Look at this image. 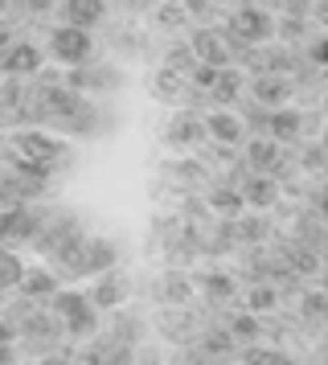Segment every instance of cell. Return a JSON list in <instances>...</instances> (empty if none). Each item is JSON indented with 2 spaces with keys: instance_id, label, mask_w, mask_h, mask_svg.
I'll return each instance as SVG.
<instances>
[{
  "instance_id": "obj_1",
  "label": "cell",
  "mask_w": 328,
  "mask_h": 365,
  "mask_svg": "<svg viewBox=\"0 0 328 365\" xmlns=\"http://www.w3.org/2000/svg\"><path fill=\"white\" fill-rule=\"evenodd\" d=\"M49 312L58 316V324H62L70 336H86V332L98 329V308L86 299V292H53L49 296Z\"/></svg>"
},
{
  "instance_id": "obj_2",
  "label": "cell",
  "mask_w": 328,
  "mask_h": 365,
  "mask_svg": "<svg viewBox=\"0 0 328 365\" xmlns=\"http://www.w3.org/2000/svg\"><path fill=\"white\" fill-rule=\"evenodd\" d=\"M82 238V226H78V217L74 214H62V217H53V222H46L41 230L33 234V250L41 255V259H49V263H62L70 250L78 247Z\"/></svg>"
},
{
  "instance_id": "obj_3",
  "label": "cell",
  "mask_w": 328,
  "mask_h": 365,
  "mask_svg": "<svg viewBox=\"0 0 328 365\" xmlns=\"http://www.w3.org/2000/svg\"><path fill=\"white\" fill-rule=\"evenodd\" d=\"M49 53L62 66H86L91 53H95V37L86 34V29H74V25H58L49 34Z\"/></svg>"
},
{
  "instance_id": "obj_4",
  "label": "cell",
  "mask_w": 328,
  "mask_h": 365,
  "mask_svg": "<svg viewBox=\"0 0 328 365\" xmlns=\"http://www.w3.org/2000/svg\"><path fill=\"white\" fill-rule=\"evenodd\" d=\"M128 292H131V279L119 271V267H107V271H98L95 275V287L86 292V299L95 304L98 312H107V308H119Z\"/></svg>"
},
{
  "instance_id": "obj_5",
  "label": "cell",
  "mask_w": 328,
  "mask_h": 365,
  "mask_svg": "<svg viewBox=\"0 0 328 365\" xmlns=\"http://www.w3.org/2000/svg\"><path fill=\"white\" fill-rule=\"evenodd\" d=\"M271 34H275V21L267 17V13H259V9H238V13L230 17V37H238L246 46H259V41H267Z\"/></svg>"
},
{
  "instance_id": "obj_6",
  "label": "cell",
  "mask_w": 328,
  "mask_h": 365,
  "mask_svg": "<svg viewBox=\"0 0 328 365\" xmlns=\"http://www.w3.org/2000/svg\"><path fill=\"white\" fill-rule=\"evenodd\" d=\"M58 25H74V29H95L107 17V0H58Z\"/></svg>"
},
{
  "instance_id": "obj_7",
  "label": "cell",
  "mask_w": 328,
  "mask_h": 365,
  "mask_svg": "<svg viewBox=\"0 0 328 365\" xmlns=\"http://www.w3.org/2000/svg\"><path fill=\"white\" fill-rule=\"evenodd\" d=\"M189 46H193V58L201 62V66H213V70H226V66H230V50H226V41L213 34V29H193Z\"/></svg>"
},
{
  "instance_id": "obj_8",
  "label": "cell",
  "mask_w": 328,
  "mask_h": 365,
  "mask_svg": "<svg viewBox=\"0 0 328 365\" xmlns=\"http://www.w3.org/2000/svg\"><path fill=\"white\" fill-rule=\"evenodd\" d=\"M0 70H4V74H13V78L37 74V70H41V50L29 46V41H13L9 50L0 53Z\"/></svg>"
},
{
  "instance_id": "obj_9",
  "label": "cell",
  "mask_w": 328,
  "mask_h": 365,
  "mask_svg": "<svg viewBox=\"0 0 328 365\" xmlns=\"http://www.w3.org/2000/svg\"><path fill=\"white\" fill-rule=\"evenodd\" d=\"M201 123H205V135L217 140V144H226V148H234V144L246 140V123L234 115V111H210Z\"/></svg>"
},
{
  "instance_id": "obj_10",
  "label": "cell",
  "mask_w": 328,
  "mask_h": 365,
  "mask_svg": "<svg viewBox=\"0 0 328 365\" xmlns=\"http://www.w3.org/2000/svg\"><path fill=\"white\" fill-rule=\"evenodd\" d=\"M205 140V123L193 115V111H180L173 123H168V132H164V144L168 148H197Z\"/></svg>"
},
{
  "instance_id": "obj_11",
  "label": "cell",
  "mask_w": 328,
  "mask_h": 365,
  "mask_svg": "<svg viewBox=\"0 0 328 365\" xmlns=\"http://www.w3.org/2000/svg\"><path fill=\"white\" fill-rule=\"evenodd\" d=\"M238 197H242L246 210H271L275 197H279V181L271 173H255V177L238 189Z\"/></svg>"
},
{
  "instance_id": "obj_12",
  "label": "cell",
  "mask_w": 328,
  "mask_h": 365,
  "mask_svg": "<svg viewBox=\"0 0 328 365\" xmlns=\"http://www.w3.org/2000/svg\"><path fill=\"white\" fill-rule=\"evenodd\" d=\"M58 287H62V279H58L49 267H37V263L25 267V271H21V283H16V292H21V296H29V299L53 296Z\"/></svg>"
},
{
  "instance_id": "obj_13",
  "label": "cell",
  "mask_w": 328,
  "mask_h": 365,
  "mask_svg": "<svg viewBox=\"0 0 328 365\" xmlns=\"http://www.w3.org/2000/svg\"><path fill=\"white\" fill-rule=\"evenodd\" d=\"M226 332H230V341H234V345H255V341L262 336V320L242 308V312H230L226 316Z\"/></svg>"
},
{
  "instance_id": "obj_14",
  "label": "cell",
  "mask_w": 328,
  "mask_h": 365,
  "mask_svg": "<svg viewBox=\"0 0 328 365\" xmlns=\"http://www.w3.org/2000/svg\"><path fill=\"white\" fill-rule=\"evenodd\" d=\"M299 128H304L299 111H283V107H275L271 115L262 119V132H271V140H275V144H283V140H295V135H299Z\"/></svg>"
},
{
  "instance_id": "obj_15",
  "label": "cell",
  "mask_w": 328,
  "mask_h": 365,
  "mask_svg": "<svg viewBox=\"0 0 328 365\" xmlns=\"http://www.w3.org/2000/svg\"><path fill=\"white\" fill-rule=\"evenodd\" d=\"M279 156H283V152H279V144L271 140V135H255V140L246 144V160H250V173H271Z\"/></svg>"
},
{
  "instance_id": "obj_16",
  "label": "cell",
  "mask_w": 328,
  "mask_h": 365,
  "mask_svg": "<svg viewBox=\"0 0 328 365\" xmlns=\"http://www.w3.org/2000/svg\"><path fill=\"white\" fill-rule=\"evenodd\" d=\"M250 91H255V103H262V107H283L292 99V83L287 78H259Z\"/></svg>"
},
{
  "instance_id": "obj_17",
  "label": "cell",
  "mask_w": 328,
  "mask_h": 365,
  "mask_svg": "<svg viewBox=\"0 0 328 365\" xmlns=\"http://www.w3.org/2000/svg\"><path fill=\"white\" fill-rule=\"evenodd\" d=\"M242 308H246V312H255V316H267V312H275V308H279V292L271 287V283H255V287L246 292Z\"/></svg>"
},
{
  "instance_id": "obj_18",
  "label": "cell",
  "mask_w": 328,
  "mask_h": 365,
  "mask_svg": "<svg viewBox=\"0 0 328 365\" xmlns=\"http://www.w3.org/2000/svg\"><path fill=\"white\" fill-rule=\"evenodd\" d=\"M189 296H193V283L185 279V275H164L160 283H156V299H164V304H189Z\"/></svg>"
},
{
  "instance_id": "obj_19",
  "label": "cell",
  "mask_w": 328,
  "mask_h": 365,
  "mask_svg": "<svg viewBox=\"0 0 328 365\" xmlns=\"http://www.w3.org/2000/svg\"><path fill=\"white\" fill-rule=\"evenodd\" d=\"M74 86H95V91H111V86H119V70L103 66V70H82L74 66V78H70Z\"/></svg>"
},
{
  "instance_id": "obj_20",
  "label": "cell",
  "mask_w": 328,
  "mask_h": 365,
  "mask_svg": "<svg viewBox=\"0 0 328 365\" xmlns=\"http://www.w3.org/2000/svg\"><path fill=\"white\" fill-rule=\"evenodd\" d=\"M238 91H242V74L238 70H217V78H213V86H210V95L217 103H234L238 99Z\"/></svg>"
},
{
  "instance_id": "obj_21",
  "label": "cell",
  "mask_w": 328,
  "mask_h": 365,
  "mask_svg": "<svg viewBox=\"0 0 328 365\" xmlns=\"http://www.w3.org/2000/svg\"><path fill=\"white\" fill-rule=\"evenodd\" d=\"M21 271H25V263H21L9 247H0V292H4V296H9V292H16Z\"/></svg>"
},
{
  "instance_id": "obj_22",
  "label": "cell",
  "mask_w": 328,
  "mask_h": 365,
  "mask_svg": "<svg viewBox=\"0 0 328 365\" xmlns=\"http://www.w3.org/2000/svg\"><path fill=\"white\" fill-rule=\"evenodd\" d=\"M234 349V341H230L226 329H210L205 336H201V353H210V357H222V353H230Z\"/></svg>"
},
{
  "instance_id": "obj_23",
  "label": "cell",
  "mask_w": 328,
  "mask_h": 365,
  "mask_svg": "<svg viewBox=\"0 0 328 365\" xmlns=\"http://www.w3.org/2000/svg\"><path fill=\"white\" fill-rule=\"evenodd\" d=\"M210 205H213V210H222V214H230V217H238L246 210L242 197H238V189H217V193L210 197Z\"/></svg>"
},
{
  "instance_id": "obj_24",
  "label": "cell",
  "mask_w": 328,
  "mask_h": 365,
  "mask_svg": "<svg viewBox=\"0 0 328 365\" xmlns=\"http://www.w3.org/2000/svg\"><path fill=\"white\" fill-rule=\"evenodd\" d=\"M304 316H308L312 324H320V320H324V292H316V287L304 292Z\"/></svg>"
},
{
  "instance_id": "obj_25",
  "label": "cell",
  "mask_w": 328,
  "mask_h": 365,
  "mask_svg": "<svg viewBox=\"0 0 328 365\" xmlns=\"http://www.w3.org/2000/svg\"><path fill=\"white\" fill-rule=\"evenodd\" d=\"M205 296H210L213 304H222V299L234 296V283L222 279V275H210V279H205Z\"/></svg>"
},
{
  "instance_id": "obj_26",
  "label": "cell",
  "mask_w": 328,
  "mask_h": 365,
  "mask_svg": "<svg viewBox=\"0 0 328 365\" xmlns=\"http://www.w3.org/2000/svg\"><path fill=\"white\" fill-rule=\"evenodd\" d=\"M246 365H292L283 353H275V349H250L246 353Z\"/></svg>"
},
{
  "instance_id": "obj_27",
  "label": "cell",
  "mask_w": 328,
  "mask_h": 365,
  "mask_svg": "<svg viewBox=\"0 0 328 365\" xmlns=\"http://www.w3.org/2000/svg\"><path fill=\"white\" fill-rule=\"evenodd\" d=\"M16 341V324L13 320H0V345H13Z\"/></svg>"
},
{
  "instance_id": "obj_28",
  "label": "cell",
  "mask_w": 328,
  "mask_h": 365,
  "mask_svg": "<svg viewBox=\"0 0 328 365\" xmlns=\"http://www.w3.org/2000/svg\"><path fill=\"white\" fill-rule=\"evenodd\" d=\"M324 58H328V50H324V41L316 37V41H312V66H324Z\"/></svg>"
},
{
  "instance_id": "obj_29",
  "label": "cell",
  "mask_w": 328,
  "mask_h": 365,
  "mask_svg": "<svg viewBox=\"0 0 328 365\" xmlns=\"http://www.w3.org/2000/svg\"><path fill=\"white\" fill-rule=\"evenodd\" d=\"M279 29H283V37L292 41V37H304V34H299V29H304V21H283Z\"/></svg>"
},
{
  "instance_id": "obj_30",
  "label": "cell",
  "mask_w": 328,
  "mask_h": 365,
  "mask_svg": "<svg viewBox=\"0 0 328 365\" xmlns=\"http://www.w3.org/2000/svg\"><path fill=\"white\" fill-rule=\"evenodd\" d=\"M9 46H13V29H9V25H0V50H9Z\"/></svg>"
},
{
  "instance_id": "obj_31",
  "label": "cell",
  "mask_w": 328,
  "mask_h": 365,
  "mask_svg": "<svg viewBox=\"0 0 328 365\" xmlns=\"http://www.w3.org/2000/svg\"><path fill=\"white\" fill-rule=\"evenodd\" d=\"M82 365H103V357H98V349H91V353L82 357Z\"/></svg>"
},
{
  "instance_id": "obj_32",
  "label": "cell",
  "mask_w": 328,
  "mask_h": 365,
  "mask_svg": "<svg viewBox=\"0 0 328 365\" xmlns=\"http://www.w3.org/2000/svg\"><path fill=\"white\" fill-rule=\"evenodd\" d=\"M4 9H9V0H0V13H4Z\"/></svg>"
},
{
  "instance_id": "obj_33",
  "label": "cell",
  "mask_w": 328,
  "mask_h": 365,
  "mask_svg": "<svg viewBox=\"0 0 328 365\" xmlns=\"http://www.w3.org/2000/svg\"><path fill=\"white\" fill-rule=\"evenodd\" d=\"M4 299H9V296H4V292H0V304H4Z\"/></svg>"
}]
</instances>
